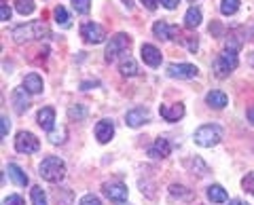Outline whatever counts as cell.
<instances>
[{
    "mask_svg": "<svg viewBox=\"0 0 254 205\" xmlns=\"http://www.w3.org/2000/svg\"><path fill=\"white\" fill-rule=\"evenodd\" d=\"M38 176L51 184H58L66 178V163L60 156H45L38 165Z\"/></svg>",
    "mask_w": 254,
    "mask_h": 205,
    "instance_id": "obj_1",
    "label": "cell"
},
{
    "mask_svg": "<svg viewBox=\"0 0 254 205\" xmlns=\"http://www.w3.org/2000/svg\"><path fill=\"white\" fill-rule=\"evenodd\" d=\"M13 41L21 45V43H28V41H38V38H45L49 36V30H47L45 23L41 21H30V23H23V26L13 28Z\"/></svg>",
    "mask_w": 254,
    "mask_h": 205,
    "instance_id": "obj_2",
    "label": "cell"
},
{
    "mask_svg": "<svg viewBox=\"0 0 254 205\" xmlns=\"http://www.w3.org/2000/svg\"><path fill=\"white\" fill-rule=\"evenodd\" d=\"M237 66H240V59H237V51L225 49L216 59H214L212 70H214V74H216L218 78H227Z\"/></svg>",
    "mask_w": 254,
    "mask_h": 205,
    "instance_id": "obj_3",
    "label": "cell"
},
{
    "mask_svg": "<svg viewBox=\"0 0 254 205\" xmlns=\"http://www.w3.org/2000/svg\"><path fill=\"white\" fill-rule=\"evenodd\" d=\"M195 144L197 146H201V148H212V146H216L218 142L222 140V129L218 127V125H201L199 129L195 131Z\"/></svg>",
    "mask_w": 254,
    "mask_h": 205,
    "instance_id": "obj_4",
    "label": "cell"
},
{
    "mask_svg": "<svg viewBox=\"0 0 254 205\" xmlns=\"http://www.w3.org/2000/svg\"><path fill=\"white\" fill-rule=\"evenodd\" d=\"M131 47V38L129 34H125V32H119L115 34L113 38H110V43L106 45V61H115L119 55H123L127 49Z\"/></svg>",
    "mask_w": 254,
    "mask_h": 205,
    "instance_id": "obj_5",
    "label": "cell"
},
{
    "mask_svg": "<svg viewBox=\"0 0 254 205\" xmlns=\"http://www.w3.org/2000/svg\"><path fill=\"white\" fill-rule=\"evenodd\" d=\"M38 148H41V142L34 133L30 131H19L17 136H15V151L17 153H23V154H34L38 153Z\"/></svg>",
    "mask_w": 254,
    "mask_h": 205,
    "instance_id": "obj_6",
    "label": "cell"
},
{
    "mask_svg": "<svg viewBox=\"0 0 254 205\" xmlns=\"http://www.w3.org/2000/svg\"><path fill=\"white\" fill-rule=\"evenodd\" d=\"M165 74L170 78H178V81H189V78H195L199 74V68L193 64H170L165 68Z\"/></svg>",
    "mask_w": 254,
    "mask_h": 205,
    "instance_id": "obj_7",
    "label": "cell"
},
{
    "mask_svg": "<svg viewBox=\"0 0 254 205\" xmlns=\"http://www.w3.org/2000/svg\"><path fill=\"white\" fill-rule=\"evenodd\" d=\"M81 36L85 38V43H91V45H100L102 41L106 38V32L100 23L95 21H87L81 26Z\"/></svg>",
    "mask_w": 254,
    "mask_h": 205,
    "instance_id": "obj_8",
    "label": "cell"
},
{
    "mask_svg": "<svg viewBox=\"0 0 254 205\" xmlns=\"http://www.w3.org/2000/svg\"><path fill=\"white\" fill-rule=\"evenodd\" d=\"M153 34L159 38V41H178V38L182 36L180 30L176 26H170L168 21H155Z\"/></svg>",
    "mask_w": 254,
    "mask_h": 205,
    "instance_id": "obj_9",
    "label": "cell"
},
{
    "mask_svg": "<svg viewBox=\"0 0 254 205\" xmlns=\"http://www.w3.org/2000/svg\"><path fill=\"white\" fill-rule=\"evenodd\" d=\"M102 191H104V195L115 203L127 201V186L123 182H106L104 186H102Z\"/></svg>",
    "mask_w": 254,
    "mask_h": 205,
    "instance_id": "obj_10",
    "label": "cell"
},
{
    "mask_svg": "<svg viewBox=\"0 0 254 205\" xmlns=\"http://www.w3.org/2000/svg\"><path fill=\"white\" fill-rule=\"evenodd\" d=\"M150 121V112H148V108L144 106H138V108H131L129 112L125 114V123L129 125V127H140V125H144Z\"/></svg>",
    "mask_w": 254,
    "mask_h": 205,
    "instance_id": "obj_11",
    "label": "cell"
},
{
    "mask_svg": "<svg viewBox=\"0 0 254 205\" xmlns=\"http://www.w3.org/2000/svg\"><path fill=\"white\" fill-rule=\"evenodd\" d=\"M159 114L163 116L168 123H176L185 116V104H161L159 106Z\"/></svg>",
    "mask_w": 254,
    "mask_h": 205,
    "instance_id": "obj_12",
    "label": "cell"
},
{
    "mask_svg": "<svg viewBox=\"0 0 254 205\" xmlns=\"http://www.w3.org/2000/svg\"><path fill=\"white\" fill-rule=\"evenodd\" d=\"M140 55H142V61H144L146 66H150V68L161 66V51H159L155 45H142Z\"/></svg>",
    "mask_w": 254,
    "mask_h": 205,
    "instance_id": "obj_13",
    "label": "cell"
},
{
    "mask_svg": "<svg viewBox=\"0 0 254 205\" xmlns=\"http://www.w3.org/2000/svg\"><path fill=\"white\" fill-rule=\"evenodd\" d=\"M115 136V123L110 119H102L98 125H95V140L100 142V144H106L110 142Z\"/></svg>",
    "mask_w": 254,
    "mask_h": 205,
    "instance_id": "obj_14",
    "label": "cell"
},
{
    "mask_svg": "<svg viewBox=\"0 0 254 205\" xmlns=\"http://www.w3.org/2000/svg\"><path fill=\"white\" fill-rule=\"evenodd\" d=\"M11 102H13V106H15V112L17 114H23L26 110L30 108V98H28V91H26V87H17V89H13V96H11Z\"/></svg>",
    "mask_w": 254,
    "mask_h": 205,
    "instance_id": "obj_15",
    "label": "cell"
},
{
    "mask_svg": "<svg viewBox=\"0 0 254 205\" xmlns=\"http://www.w3.org/2000/svg\"><path fill=\"white\" fill-rule=\"evenodd\" d=\"M170 154H172V144L165 138H157L155 144L148 148V156H153V159H168Z\"/></svg>",
    "mask_w": 254,
    "mask_h": 205,
    "instance_id": "obj_16",
    "label": "cell"
},
{
    "mask_svg": "<svg viewBox=\"0 0 254 205\" xmlns=\"http://www.w3.org/2000/svg\"><path fill=\"white\" fill-rule=\"evenodd\" d=\"M36 121H38V125H41L45 131L51 133V131H53V125H55V108H51V106L41 108V110H38Z\"/></svg>",
    "mask_w": 254,
    "mask_h": 205,
    "instance_id": "obj_17",
    "label": "cell"
},
{
    "mask_svg": "<svg viewBox=\"0 0 254 205\" xmlns=\"http://www.w3.org/2000/svg\"><path fill=\"white\" fill-rule=\"evenodd\" d=\"M6 173H9V178H11L17 186H28V184H30L26 171H23L17 163H9V165H6Z\"/></svg>",
    "mask_w": 254,
    "mask_h": 205,
    "instance_id": "obj_18",
    "label": "cell"
},
{
    "mask_svg": "<svg viewBox=\"0 0 254 205\" xmlns=\"http://www.w3.org/2000/svg\"><path fill=\"white\" fill-rule=\"evenodd\" d=\"M205 104H208L210 108L220 110V108H225V106L229 104V98H227V93H225V91L214 89V91H210L208 96H205Z\"/></svg>",
    "mask_w": 254,
    "mask_h": 205,
    "instance_id": "obj_19",
    "label": "cell"
},
{
    "mask_svg": "<svg viewBox=\"0 0 254 205\" xmlns=\"http://www.w3.org/2000/svg\"><path fill=\"white\" fill-rule=\"evenodd\" d=\"M119 72H121L123 76H138L140 68H138L136 61H133V57H129V55H123L121 61H119Z\"/></svg>",
    "mask_w": 254,
    "mask_h": 205,
    "instance_id": "obj_20",
    "label": "cell"
},
{
    "mask_svg": "<svg viewBox=\"0 0 254 205\" xmlns=\"http://www.w3.org/2000/svg\"><path fill=\"white\" fill-rule=\"evenodd\" d=\"M23 87H26V91H28V93L36 96V93H41V91H43V78L38 76L36 72H32V74H28L26 78H23Z\"/></svg>",
    "mask_w": 254,
    "mask_h": 205,
    "instance_id": "obj_21",
    "label": "cell"
},
{
    "mask_svg": "<svg viewBox=\"0 0 254 205\" xmlns=\"http://www.w3.org/2000/svg\"><path fill=\"white\" fill-rule=\"evenodd\" d=\"M208 199L212 203H227L229 197H227V191L220 184H212V186H208Z\"/></svg>",
    "mask_w": 254,
    "mask_h": 205,
    "instance_id": "obj_22",
    "label": "cell"
},
{
    "mask_svg": "<svg viewBox=\"0 0 254 205\" xmlns=\"http://www.w3.org/2000/svg\"><path fill=\"white\" fill-rule=\"evenodd\" d=\"M201 23V11L197 9V6H190V9L187 11V15H185V26L189 28V30H193V28H197Z\"/></svg>",
    "mask_w": 254,
    "mask_h": 205,
    "instance_id": "obj_23",
    "label": "cell"
},
{
    "mask_svg": "<svg viewBox=\"0 0 254 205\" xmlns=\"http://www.w3.org/2000/svg\"><path fill=\"white\" fill-rule=\"evenodd\" d=\"M53 17H55V23H58L60 28H70L72 26V21H70V15L68 11L64 9V6H55V11H53Z\"/></svg>",
    "mask_w": 254,
    "mask_h": 205,
    "instance_id": "obj_24",
    "label": "cell"
},
{
    "mask_svg": "<svg viewBox=\"0 0 254 205\" xmlns=\"http://www.w3.org/2000/svg\"><path fill=\"white\" fill-rule=\"evenodd\" d=\"M244 45V32L242 30H235V32H229V38H227V49L231 51H240Z\"/></svg>",
    "mask_w": 254,
    "mask_h": 205,
    "instance_id": "obj_25",
    "label": "cell"
},
{
    "mask_svg": "<svg viewBox=\"0 0 254 205\" xmlns=\"http://www.w3.org/2000/svg\"><path fill=\"white\" fill-rule=\"evenodd\" d=\"M240 0H220V13L227 15V17H231V15H235L237 11H240Z\"/></svg>",
    "mask_w": 254,
    "mask_h": 205,
    "instance_id": "obj_26",
    "label": "cell"
},
{
    "mask_svg": "<svg viewBox=\"0 0 254 205\" xmlns=\"http://www.w3.org/2000/svg\"><path fill=\"white\" fill-rule=\"evenodd\" d=\"M36 9L34 0H15V11L19 15H32Z\"/></svg>",
    "mask_w": 254,
    "mask_h": 205,
    "instance_id": "obj_27",
    "label": "cell"
},
{
    "mask_svg": "<svg viewBox=\"0 0 254 205\" xmlns=\"http://www.w3.org/2000/svg\"><path fill=\"white\" fill-rule=\"evenodd\" d=\"M53 199H55L58 205H70L72 203V193H70L68 188H62V191L58 188V191L53 193Z\"/></svg>",
    "mask_w": 254,
    "mask_h": 205,
    "instance_id": "obj_28",
    "label": "cell"
},
{
    "mask_svg": "<svg viewBox=\"0 0 254 205\" xmlns=\"http://www.w3.org/2000/svg\"><path fill=\"white\" fill-rule=\"evenodd\" d=\"M30 199H32V205H47V197H45V191L41 186H32Z\"/></svg>",
    "mask_w": 254,
    "mask_h": 205,
    "instance_id": "obj_29",
    "label": "cell"
},
{
    "mask_svg": "<svg viewBox=\"0 0 254 205\" xmlns=\"http://www.w3.org/2000/svg\"><path fill=\"white\" fill-rule=\"evenodd\" d=\"M68 116H70V119H76V121H83L85 116H87V108H85L83 104L70 106V108H68Z\"/></svg>",
    "mask_w": 254,
    "mask_h": 205,
    "instance_id": "obj_30",
    "label": "cell"
},
{
    "mask_svg": "<svg viewBox=\"0 0 254 205\" xmlns=\"http://www.w3.org/2000/svg\"><path fill=\"white\" fill-rule=\"evenodd\" d=\"M170 195L172 197H180V199H190V191L187 186H182V184H172L170 186Z\"/></svg>",
    "mask_w": 254,
    "mask_h": 205,
    "instance_id": "obj_31",
    "label": "cell"
},
{
    "mask_svg": "<svg viewBox=\"0 0 254 205\" xmlns=\"http://www.w3.org/2000/svg\"><path fill=\"white\" fill-rule=\"evenodd\" d=\"M72 9L78 15H87L91 11V0H72Z\"/></svg>",
    "mask_w": 254,
    "mask_h": 205,
    "instance_id": "obj_32",
    "label": "cell"
},
{
    "mask_svg": "<svg viewBox=\"0 0 254 205\" xmlns=\"http://www.w3.org/2000/svg\"><path fill=\"white\" fill-rule=\"evenodd\" d=\"M242 188H244L246 193H250V195L254 197V171H250V173H246V176H244Z\"/></svg>",
    "mask_w": 254,
    "mask_h": 205,
    "instance_id": "obj_33",
    "label": "cell"
},
{
    "mask_svg": "<svg viewBox=\"0 0 254 205\" xmlns=\"http://www.w3.org/2000/svg\"><path fill=\"white\" fill-rule=\"evenodd\" d=\"M9 129H11V121H9V116H2V119H0V133H2V138H6L9 136Z\"/></svg>",
    "mask_w": 254,
    "mask_h": 205,
    "instance_id": "obj_34",
    "label": "cell"
},
{
    "mask_svg": "<svg viewBox=\"0 0 254 205\" xmlns=\"http://www.w3.org/2000/svg\"><path fill=\"white\" fill-rule=\"evenodd\" d=\"M2 205H26V201H23L19 195H9V197H6V199L2 201Z\"/></svg>",
    "mask_w": 254,
    "mask_h": 205,
    "instance_id": "obj_35",
    "label": "cell"
},
{
    "mask_svg": "<svg viewBox=\"0 0 254 205\" xmlns=\"http://www.w3.org/2000/svg\"><path fill=\"white\" fill-rule=\"evenodd\" d=\"M78 205H102V201L95 195H85L83 199L78 201Z\"/></svg>",
    "mask_w": 254,
    "mask_h": 205,
    "instance_id": "obj_36",
    "label": "cell"
},
{
    "mask_svg": "<svg viewBox=\"0 0 254 205\" xmlns=\"http://www.w3.org/2000/svg\"><path fill=\"white\" fill-rule=\"evenodd\" d=\"M11 19V6L9 4H0V21H9Z\"/></svg>",
    "mask_w": 254,
    "mask_h": 205,
    "instance_id": "obj_37",
    "label": "cell"
},
{
    "mask_svg": "<svg viewBox=\"0 0 254 205\" xmlns=\"http://www.w3.org/2000/svg\"><path fill=\"white\" fill-rule=\"evenodd\" d=\"M64 138H66V131H62V133H49V140H51V144H62Z\"/></svg>",
    "mask_w": 254,
    "mask_h": 205,
    "instance_id": "obj_38",
    "label": "cell"
},
{
    "mask_svg": "<svg viewBox=\"0 0 254 205\" xmlns=\"http://www.w3.org/2000/svg\"><path fill=\"white\" fill-rule=\"evenodd\" d=\"M140 2H142V4H144V6H146V9H148V11H155V9H157V6H159V0H140Z\"/></svg>",
    "mask_w": 254,
    "mask_h": 205,
    "instance_id": "obj_39",
    "label": "cell"
},
{
    "mask_svg": "<svg viewBox=\"0 0 254 205\" xmlns=\"http://www.w3.org/2000/svg\"><path fill=\"white\" fill-rule=\"evenodd\" d=\"M161 4L165 6V9L172 11V9H176V6L180 4V0H161Z\"/></svg>",
    "mask_w": 254,
    "mask_h": 205,
    "instance_id": "obj_40",
    "label": "cell"
},
{
    "mask_svg": "<svg viewBox=\"0 0 254 205\" xmlns=\"http://www.w3.org/2000/svg\"><path fill=\"white\" fill-rule=\"evenodd\" d=\"M246 116H248V121L254 125V106H252V108H248V112H246Z\"/></svg>",
    "mask_w": 254,
    "mask_h": 205,
    "instance_id": "obj_41",
    "label": "cell"
},
{
    "mask_svg": "<svg viewBox=\"0 0 254 205\" xmlns=\"http://www.w3.org/2000/svg\"><path fill=\"white\" fill-rule=\"evenodd\" d=\"M229 205H248V203L242 201V199H231V201H229Z\"/></svg>",
    "mask_w": 254,
    "mask_h": 205,
    "instance_id": "obj_42",
    "label": "cell"
},
{
    "mask_svg": "<svg viewBox=\"0 0 254 205\" xmlns=\"http://www.w3.org/2000/svg\"><path fill=\"white\" fill-rule=\"evenodd\" d=\"M123 2H125V6H127V9H131V6H133V4H131L133 0H123Z\"/></svg>",
    "mask_w": 254,
    "mask_h": 205,
    "instance_id": "obj_43",
    "label": "cell"
},
{
    "mask_svg": "<svg viewBox=\"0 0 254 205\" xmlns=\"http://www.w3.org/2000/svg\"><path fill=\"white\" fill-rule=\"evenodd\" d=\"M252 41H254V30H252Z\"/></svg>",
    "mask_w": 254,
    "mask_h": 205,
    "instance_id": "obj_44",
    "label": "cell"
},
{
    "mask_svg": "<svg viewBox=\"0 0 254 205\" xmlns=\"http://www.w3.org/2000/svg\"><path fill=\"white\" fill-rule=\"evenodd\" d=\"M189 2H195V0H189Z\"/></svg>",
    "mask_w": 254,
    "mask_h": 205,
    "instance_id": "obj_45",
    "label": "cell"
}]
</instances>
